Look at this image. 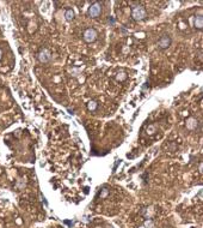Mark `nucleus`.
Returning <instances> with one entry per match:
<instances>
[{
    "instance_id": "nucleus-12",
    "label": "nucleus",
    "mask_w": 203,
    "mask_h": 228,
    "mask_svg": "<svg viewBox=\"0 0 203 228\" xmlns=\"http://www.w3.org/2000/svg\"><path fill=\"white\" fill-rule=\"evenodd\" d=\"M154 131H155V126H154V125H150V126H148V128H147V133H149V135L154 133Z\"/></svg>"
},
{
    "instance_id": "nucleus-6",
    "label": "nucleus",
    "mask_w": 203,
    "mask_h": 228,
    "mask_svg": "<svg viewBox=\"0 0 203 228\" xmlns=\"http://www.w3.org/2000/svg\"><path fill=\"white\" fill-rule=\"evenodd\" d=\"M194 27H195V29H197V30H202L203 28L202 14H198V16L195 17V19H194Z\"/></svg>"
},
{
    "instance_id": "nucleus-8",
    "label": "nucleus",
    "mask_w": 203,
    "mask_h": 228,
    "mask_svg": "<svg viewBox=\"0 0 203 228\" xmlns=\"http://www.w3.org/2000/svg\"><path fill=\"white\" fill-rule=\"evenodd\" d=\"M65 18H66V21H68V22L73 21V19H74V11H73L72 9L66 10V12H65Z\"/></svg>"
},
{
    "instance_id": "nucleus-2",
    "label": "nucleus",
    "mask_w": 203,
    "mask_h": 228,
    "mask_svg": "<svg viewBox=\"0 0 203 228\" xmlns=\"http://www.w3.org/2000/svg\"><path fill=\"white\" fill-rule=\"evenodd\" d=\"M97 37H98V32H97V30L93 28L86 29V30L84 31V34H82V39H84V41L87 42V43L95 42L96 40H97Z\"/></svg>"
},
{
    "instance_id": "nucleus-10",
    "label": "nucleus",
    "mask_w": 203,
    "mask_h": 228,
    "mask_svg": "<svg viewBox=\"0 0 203 228\" xmlns=\"http://www.w3.org/2000/svg\"><path fill=\"white\" fill-rule=\"evenodd\" d=\"M127 78V74L124 73V72H120V73H117V76H116V79L117 81H124Z\"/></svg>"
},
{
    "instance_id": "nucleus-5",
    "label": "nucleus",
    "mask_w": 203,
    "mask_h": 228,
    "mask_svg": "<svg viewBox=\"0 0 203 228\" xmlns=\"http://www.w3.org/2000/svg\"><path fill=\"white\" fill-rule=\"evenodd\" d=\"M171 46V37L167 34H164L160 40L158 41V48L159 49H167Z\"/></svg>"
},
{
    "instance_id": "nucleus-1",
    "label": "nucleus",
    "mask_w": 203,
    "mask_h": 228,
    "mask_svg": "<svg viewBox=\"0 0 203 228\" xmlns=\"http://www.w3.org/2000/svg\"><path fill=\"white\" fill-rule=\"evenodd\" d=\"M132 17L134 21L141 22L147 18V11L142 5H136L132 9Z\"/></svg>"
},
{
    "instance_id": "nucleus-13",
    "label": "nucleus",
    "mask_w": 203,
    "mask_h": 228,
    "mask_svg": "<svg viewBox=\"0 0 203 228\" xmlns=\"http://www.w3.org/2000/svg\"><path fill=\"white\" fill-rule=\"evenodd\" d=\"M108 193H109V190H107V188H104V190H103V192L100 193V197H102V198H104V197H105V196H107Z\"/></svg>"
},
{
    "instance_id": "nucleus-4",
    "label": "nucleus",
    "mask_w": 203,
    "mask_h": 228,
    "mask_svg": "<svg viewBox=\"0 0 203 228\" xmlns=\"http://www.w3.org/2000/svg\"><path fill=\"white\" fill-rule=\"evenodd\" d=\"M37 58H38V60H40L41 63L47 64V63H49V61L52 60L53 55H52V52H50L48 48H43V49H41L40 51Z\"/></svg>"
},
{
    "instance_id": "nucleus-11",
    "label": "nucleus",
    "mask_w": 203,
    "mask_h": 228,
    "mask_svg": "<svg viewBox=\"0 0 203 228\" xmlns=\"http://www.w3.org/2000/svg\"><path fill=\"white\" fill-rule=\"evenodd\" d=\"M154 227V223H153V221L152 220H146V222H145V228H153Z\"/></svg>"
},
{
    "instance_id": "nucleus-14",
    "label": "nucleus",
    "mask_w": 203,
    "mask_h": 228,
    "mask_svg": "<svg viewBox=\"0 0 203 228\" xmlns=\"http://www.w3.org/2000/svg\"><path fill=\"white\" fill-rule=\"evenodd\" d=\"M1 57H2V51L0 49V60H1Z\"/></svg>"
},
{
    "instance_id": "nucleus-7",
    "label": "nucleus",
    "mask_w": 203,
    "mask_h": 228,
    "mask_svg": "<svg viewBox=\"0 0 203 228\" xmlns=\"http://www.w3.org/2000/svg\"><path fill=\"white\" fill-rule=\"evenodd\" d=\"M185 125H187V128H188V130H195V128L197 127V125H198V121H197L196 118H189V119L187 120Z\"/></svg>"
},
{
    "instance_id": "nucleus-3",
    "label": "nucleus",
    "mask_w": 203,
    "mask_h": 228,
    "mask_svg": "<svg viewBox=\"0 0 203 228\" xmlns=\"http://www.w3.org/2000/svg\"><path fill=\"white\" fill-rule=\"evenodd\" d=\"M102 13V4L100 2H93L90 5L89 10H87V14L91 18H97L98 16Z\"/></svg>"
},
{
    "instance_id": "nucleus-9",
    "label": "nucleus",
    "mask_w": 203,
    "mask_h": 228,
    "mask_svg": "<svg viewBox=\"0 0 203 228\" xmlns=\"http://www.w3.org/2000/svg\"><path fill=\"white\" fill-rule=\"evenodd\" d=\"M97 107H98V103H97V101L95 100H92V101H90L89 103H87V108H89V111H96L97 109Z\"/></svg>"
}]
</instances>
